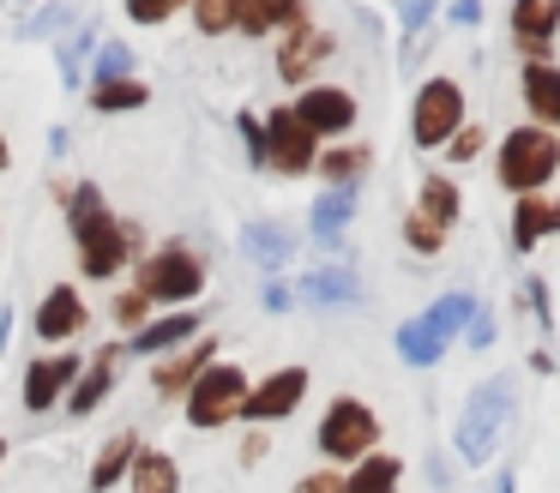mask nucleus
Here are the masks:
<instances>
[{
    "label": "nucleus",
    "mask_w": 560,
    "mask_h": 493,
    "mask_svg": "<svg viewBox=\"0 0 560 493\" xmlns=\"http://www.w3.org/2000/svg\"><path fill=\"white\" fill-rule=\"evenodd\" d=\"M555 19H560V0H518V7H512V36H518L524 48H548Z\"/></svg>",
    "instance_id": "25"
},
{
    "label": "nucleus",
    "mask_w": 560,
    "mask_h": 493,
    "mask_svg": "<svg viewBox=\"0 0 560 493\" xmlns=\"http://www.w3.org/2000/svg\"><path fill=\"white\" fill-rule=\"evenodd\" d=\"M187 0H127V19H139V24H163V19H175Z\"/></svg>",
    "instance_id": "34"
},
{
    "label": "nucleus",
    "mask_w": 560,
    "mask_h": 493,
    "mask_svg": "<svg viewBox=\"0 0 560 493\" xmlns=\"http://www.w3.org/2000/svg\"><path fill=\"white\" fill-rule=\"evenodd\" d=\"M314 445H319V457H331V469L355 463V457L380 451V415L362 403V397H331V409L319 415Z\"/></svg>",
    "instance_id": "4"
},
{
    "label": "nucleus",
    "mask_w": 560,
    "mask_h": 493,
    "mask_svg": "<svg viewBox=\"0 0 560 493\" xmlns=\"http://www.w3.org/2000/svg\"><path fill=\"white\" fill-rule=\"evenodd\" d=\"M127 493H182V469H175V457L139 445L133 469H127Z\"/></svg>",
    "instance_id": "21"
},
{
    "label": "nucleus",
    "mask_w": 560,
    "mask_h": 493,
    "mask_svg": "<svg viewBox=\"0 0 560 493\" xmlns=\"http://www.w3.org/2000/svg\"><path fill=\"white\" fill-rule=\"evenodd\" d=\"M434 7H440V0H398V12H404V36H422V31H428V19H434Z\"/></svg>",
    "instance_id": "37"
},
{
    "label": "nucleus",
    "mask_w": 560,
    "mask_h": 493,
    "mask_svg": "<svg viewBox=\"0 0 560 493\" xmlns=\"http://www.w3.org/2000/svg\"><path fill=\"white\" fill-rule=\"evenodd\" d=\"M500 493H512V469H506V476H500Z\"/></svg>",
    "instance_id": "45"
},
{
    "label": "nucleus",
    "mask_w": 560,
    "mask_h": 493,
    "mask_svg": "<svg viewBox=\"0 0 560 493\" xmlns=\"http://www.w3.org/2000/svg\"><path fill=\"white\" fill-rule=\"evenodd\" d=\"M211 361H218V343H211V337H199L194 349H170V355L151 367V385H158L163 397H187V385H194Z\"/></svg>",
    "instance_id": "14"
},
{
    "label": "nucleus",
    "mask_w": 560,
    "mask_h": 493,
    "mask_svg": "<svg viewBox=\"0 0 560 493\" xmlns=\"http://www.w3.org/2000/svg\"><path fill=\"white\" fill-rule=\"evenodd\" d=\"M295 120H302L314 139H343L355 127V96L343 84H307L295 96Z\"/></svg>",
    "instance_id": "10"
},
{
    "label": "nucleus",
    "mask_w": 560,
    "mask_h": 493,
    "mask_svg": "<svg viewBox=\"0 0 560 493\" xmlns=\"http://www.w3.org/2000/svg\"><path fill=\"white\" fill-rule=\"evenodd\" d=\"M0 463H7V439H0Z\"/></svg>",
    "instance_id": "46"
},
{
    "label": "nucleus",
    "mask_w": 560,
    "mask_h": 493,
    "mask_svg": "<svg viewBox=\"0 0 560 493\" xmlns=\"http://www.w3.org/2000/svg\"><path fill=\"white\" fill-rule=\"evenodd\" d=\"M67 223H73V240H79V271L85 277H115L127 259H133V247H127V223L121 216H109V204H103L97 180H85V187H67Z\"/></svg>",
    "instance_id": "1"
},
{
    "label": "nucleus",
    "mask_w": 560,
    "mask_h": 493,
    "mask_svg": "<svg viewBox=\"0 0 560 493\" xmlns=\"http://www.w3.org/2000/svg\"><path fill=\"white\" fill-rule=\"evenodd\" d=\"M290 301H295V289H283V283H266V307H271V313H283Z\"/></svg>",
    "instance_id": "41"
},
{
    "label": "nucleus",
    "mask_w": 560,
    "mask_h": 493,
    "mask_svg": "<svg viewBox=\"0 0 560 493\" xmlns=\"http://www.w3.org/2000/svg\"><path fill=\"white\" fill-rule=\"evenodd\" d=\"M7 168H13V144L0 139V175H7Z\"/></svg>",
    "instance_id": "44"
},
{
    "label": "nucleus",
    "mask_w": 560,
    "mask_h": 493,
    "mask_svg": "<svg viewBox=\"0 0 560 493\" xmlns=\"http://www.w3.org/2000/svg\"><path fill=\"white\" fill-rule=\"evenodd\" d=\"M194 337H199V313H163V319L139 325L127 349H133V355H170V349L194 343Z\"/></svg>",
    "instance_id": "18"
},
{
    "label": "nucleus",
    "mask_w": 560,
    "mask_h": 493,
    "mask_svg": "<svg viewBox=\"0 0 560 493\" xmlns=\"http://www.w3.org/2000/svg\"><path fill=\"white\" fill-rule=\"evenodd\" d=\"M85 295H79L73 283H55L49 295H43V307H37V337L43 343H67V337H79L85 331Z\"/></svg>",
    "instance_id": "12"
},
{
    "label": "nucleus",
    "mask_w": 560,
    "mask_h": 493,
    "mask_svg": "<svg viewBox=\"0 0 560 493\" xmlns=\"http://www.w3.org/2000/svg\"><path fill=\"white\" fill-rule=\"evenodd\" d=\"M518 91H524V108H530L536 127L560 132V67H548V60H524Z\"/></svg>",
    "instance_id": "15"
},
{
    "label": "nucleus",
    "mask_w": 560,
    "mask_h": 493,
    "mask_svg": "<svg viewBox=\"0 0 560 493\" xmlns=\"http://www.w3.org/2000/svg\"><path fill=\"white\" fill-rule=\"evenodd\" d=\"M103 79H133V48L127 43H103L97 48V84Z\"/></svg>",
    "instance_id": "31"
},
{
    "label": "nucleus",
    "mask_w": 560,
    "mask_h": 493,
    "mask_svg": "<svg viewBox=\"0 0 560 493\" xmlns=\"http://www.w3.org/2000/svg\"><path fill=\"white\" fill-rule=\"evenodd\" d=\"M145 84L139 79H103V84H91V103L103 108V115H121V108H145Z\"/></svg>",
    "instance_id": "30"
},
{
    "label": "nucleus",
    "mask_w": 560,
    "mask_h": 493,
    "mask_svg": "<svg viewBox=\"0 0 560 493\" xmlns=\"http://www.w3.org/2000/svg\"><path fill=\"white\" fill-rule=\"evenodd\" d=\"M67 19H73L67 7H49V12H37V19H31V36H43V31H61Z\"/></svg>",
    "instance_id": "39"
},
{
    "label": "nucleus",
    "mask_w": 560,
    "mask_h": 493,
    "mask_svg": "<svg viewBox=\"0 0 560 493\" xmlns=\"http://www.w3.org/2000/svg\"><path fill=\"white\" fill-rule=\"evenodd\" d=\"M133 289L151 301V307H187V301L206 289V265H199V253L187 247H158L151 259L133 265Z\"/></svg>",
    "instance_id": "5"
},
{
    "label": "nucleus",
    "mask_w": 560,
    "mask_h": 493,
    "mask_svg": "<svg viewBox=\"0 0 560 493\" xmlns=\"http://www.w3.org/2000/svg\"><path fill=\"white\" fill-rule=\"evenodd\" d=\"M398 481H404V457L392 451H368L343 469V493H398Z\"/></svg>",
    "instance_id": "20"
},
{
    "label": "nucleus",
    "mask_w": 560,
    "mask_h": 493,
    "mask_svg": "<svg viewBox=\"0 0 560 493\" xmlns=\"http://www.w3.org/2000/svg\"><path fill=\"white\" fill-rule=\"evenodd\" d=\"M404 240H410V247L416 253H440V247H446V235H440V228L434 223H428V216H404Z\"/></svg>",
    "instance_id": "33"
},
{
    "label": "nucleus",
    "mask_w": 560,
    "mask_h": 493,
    "mask_svg": "<svg viewBox=\"0 0 560 493\" xmlns=\"http://www.w3.org/2000/svg\"><path fill=\"white\" fill-rule=\"evenodd\" d=\"M482 19V0H452V24H476Z\"/></svg>",
    "instance_id": "40"
},
{
    "label": "nucleus",
    "mask_w": 560,
    "mask_h": 493,
    "mask_svg": "<svg viewBox=\"0 0 560 493\" xmlns=\"http://www.w3.org/2000/svg\"><path fill=\"white\" fill-rule=\"evenodd\" d=\"M133 451H139V433H115V439L109 445H103V451H97V463H91V493H109V488H121V481H127V469H133Z\"/></svg>",
    "instance_id": "23"
},
{
    "label": "nucleus",
    "mask_w": 560,
    "mask_h": 493,
    "mask_svg": "<svg viewBox=\"0 0 560 493\" xmlns=\"http://www.w3.org/2000/svg\"><path fill=\"white\" fill-rule=\"evenodd\" d=\"M416 216H428V223L446 235V228L458 223V180H452V175H428L422 180V199H416Z\"/></svg>",
    "instance_id": "26"
},
{
    "label": "nucleus",
    "mask_w": 560,
    "mask_h": 493,
    "mask_svg": "<svg viewBox=\"0 0 560 493\" xmlns=\"http://www.w3.org/2000/svg\"><path fill=\"white\" fill-rule=\"evenodd\" d=\"M79 373H85V355H43V361H31V367H25V409H31V415L61 409Z\"/></svg>",
    "instance_id": "11"
},
{
    "label": "nucleus",
    "mask_w": 560,
    "mask_h": 493,
    "mask_svg": "<svg viewBox=\"0 0 560 493\" xmlns=\"http://www.w3.org/2000/svg\"><path fill=\"white\" fill-rule=\"evenodd\" d=\"M302 295L307 301H343V307H355L362 301V277H355V265H314L307 271V283H302Z\"/></svg>",
    "instance_id": "22"
},
{
    "label": "nucleus",
    "mask_w": 560,
    "mask_h": 493,
    "mask_svg": "<svg viewBox=\"0 0 560 493\" xmlns=\"http://www.w3.org/2000/svg\"><path fill=\"white\" fill-rule=\"evenodd\" d=\"M512 403H518V379H512V373H494V379L470 397V415L458 421V457L464 463H488V457H494L500 433H506V421H512Z\"/></svg>",
    "instance_id": "3"
},
{
    "label": "nucleus",
    "mask_w": 560,
    "mask_h": 493,
    "mask_svg": "<svg viewBox=\"0 0 560 493\" xmlns=\"http://www.w3.org/2000/svg\"><path fill=\"white\" fill-rule=\"evenodd\" d=\"M295 493H343V469H307L302 481H295Z\"/></svg>",
    "instance_id": "36"
},
{
    "label": "nucleus",
    "mask_w": 560,
    "mask_h": 493,
    "mask_svg": "<svg viewBox=\"0 0 560 493\" xmlns=\"http://www.w3.org/2000/svg\"><path fill=\"white\" fill-rule=\"evenodd\" d=\"M314 168L326 175V187H355L362 168H368V151H362V144H331V151L314 156Z\"/></svg>",
    "instance_id": "28"
},
{
    "label": "nucleus",
    "mask_w": 560,
    "mask_h": 493,
    "mask_svg": "<svg viewBox=\"0 0 560 493\" xmlns=\"http://www.w3.org/2000/svg\"><path fill=\"white\" fill-rule=\"evenodd\" d=\"M121 355L127 349H97V355L85 361V373H79L73 391H67V415H91V409L115 391V379H121Z\"/></svg>",
    "instance_id": "13"
},
{
    "label": "nucleus",
    "mask_w": 560,
    "mask_h": 493,
    "mask_svg": "<svg viewBox=\"0 0 560 493\" xmlns=\"http://www.w3.org/2000/svg\"><path fill=\"white\" fill-rule=\"evenodd\" d=\"M302 397H307V367H278V373H266L259 385H247L242 415H235V421H254V427H266V421L295 415V409H302Z\"/></svg>",
    "instance_id": "8"
},
{
    "label": "nucleus",
    "mask_w": 560,
    "mask_h": 493,
    "mask_svg": "<svg viewBox=\"0 0 560 493\" xmlns=\"http://www.w3.org/2000/svg\"><path fill=\"white\" fill-rule=\"evenodd\" d=\"M446 349H452V343H440V337L428 331V325H422V313H416L410 325H398V355L410 361V367H434V361L446 355Z\"/></svg>",
    "instance_id": "29"
},
{
    "label": "nucleus",
    "mask_w": 560,
    "mask_h": 493,
    "mask_svg": "<svg viewBox=\"0 0 560 493\" xmlns=\"http://www.w3.org/2000/svg\"><path fill=\"white\" fill-rule=\"evenodd\" d=\"M266 457V433H247V445H242V463H259Z\"/></svg>",
    "instance_id": "42"
},
{
    "label": "nucleus",
    "mask_w": 560,
    "mask_h": 493,
    "mask_svg": "<svg viewBox=\"0 0 560 493\" xmlns=\"http://www.w3.org/2000/svg\"><path fill=\"white\" fill-rule=\"evenodd\" d=\"M350 211H355V187H326L314 199V240L319 247H338V235L350 228Z\"/></svg>",
    "instance_id": "24"
},
{
    "label": "nucleus",
    "mask_w": 560,
    "mask_h": 493,
    "mask_svg": "<svg viewBox=\"0 0 560 493\" xmlns=\"http://www.w3.org/2000/svg\"><path fill=\"white\" fill-rule=\"evenodd\" d=\"M464 337H470L476 349H488V343H494V319H488V313H476V319L464 325Z\"/></svg>",
    "instance_id": "38"
},
{
    "label": "nucleus",
    "mask_w": 560,
    "mask_h": 493,
    "mask_svg": "<svg viewBox=\"0 0 560 493\" xmlns=\"http://www.w3.org/2000/svg\"><path fill=\"white\" fill-rule=\"evenodd\" d=\"M115 325H121V331H139V325H151V301L139 295V289H127V295H115Z\"/></svg>",
    "instance_id": "32"
},
{
    "label": "nucleus",
    "mask_w": 560,
    "mask_h": 493,
    "mask_svg": "<svg viewBox=\"0 0 560 493\" xmlns=\"http://www.w3.org/2000/svg\"><path fill=\"white\" fill-rule=\"evenodd\" d=\"M458 127H464V91L452 79H428L422 91H416L410 139L422 144V151H440V144H446Z\"/></svg>",
    "instance_id": "7"
},
{
    "label": "nucleus",
    "mask_w": 560,
    "mask_h": 493,
    "mask_svg": "<svg viewBox=\"0 0 560 493\" xmlns=\"http://www.w3.org/2000/svg\"><path fill=\"white\" fill-rule=\"evenodd\" d=\"M548 235H560V199H542V192H524L518 204H512V247L530 253L542 247Z\"/></svg>",
    "instance_id": "16"
},
{
    "label": "nucleus",
    "mask_w": 560,
    "mask_h": 493,
    "mask_svg": "<svg viewBox=\"0 0 560 493\" xmlns=\"http://www.w3.org/2000/svg\"><path fill=\"white\" fill-rule=\"evenodd\" d=\"M242 397H247V373L235 367V361H211V367L187 385L182 415H187V427H206V433L230 427V421L242 415Z\"/></svg>",
    "instance_id": "6"
},
{
    "label": "nucleus",
    "mask_w": 560,
    "mask_h": 493,
    "mask_svg": "<svg viewBox=\"0 0 560 493\" xmlns=\"http://www.w3.org/2000/svg\"><path fill=\"white\" fill-rule=\"evenodd\" d=\"M446 156H452V163H470V156H482V127H470V120H464V127L446 139Z\"/></svg>",
    "instance_id": "35"
},
{
    "label": "nucleus",
    "mask_w": 560,
    "mask_h": 493,
    "mask_svg": "<svg viewBox=\"0 0 560 493\" xmlns=\"http://www.w3.org/2000/svg\"><path fill=\"white\" fill-rule=\"evenodd\" d=\"M7 337H13V307H0V349H7Z\"/></svg>",
    "instance_id": "43"
},
{
    "label": "nucleus",
    "mask_w": 560,
    "mask_h": 493,
    "mask_svg": "<svg viewBox=\"0 0 560 493\" xmlns=\"http://www.w3.org/2000/svg\"><path fill=\"white\" fill-rule=\"evenodd\" d=\"M242 253L259 271H283L295 259V235L283 223H271V216H254V223H242Z\"/></svg>",
    "instance_id": "17"
},
{
    "label": "nucleus",
    "mask_w": 560,
    "mask_h": 493,
    "mask_svg": "<svg viewBox=\"0 0 560 493\" xmlns=\"http://www.w3.org/2000/svg\"><path fill=\"white\" fill-rule=\"evenodd\" d=\"M470 319H476V301L464 295V289H452V295H440L434 307L422 313V325H428V331L440 337V343H452V337H458V331H464V325H470Z\"/></svg>",
    "instance_id": "27"
},
{
    "label": "nucleus",
    "mask_w": 560,
    "mask_h": 493,
    "mask_svg": "<svg viewBox=\"0 0 560 493\" xmlns=\"http://www.w3.org/2000/svg\"><path fill=\"white\" fill-rule=\"evenodd\" d=\"M560 168V139L548 127H512L506 139H500V156H494V180L512 192V199H524V192H542L548 180H555Z\"/></svg>",
    "instance_id": "2"
},
{
    "label": "nucleus",
    "mask_w": 560,
    "mask_h": 493,
    "mask_svg": "<svg viewBox=\"0 0 560 493\" xmlns=\"http://www.w3.org/2000/svg\"><path fill=\"white\" fill-rule=\"evenodd\" d=\"M314 156H319V139L295 120V108L266 115V168H278V175H307Z\"/></svg>",
    "instance_id": "9"
},
{
    "label": "nucleus",
    "mask_w": 560,
    "mask_h": 493,
    "mask_svg": "<svg viewBox=\"0 0 560 493\" xmlns=\"http://www.w3.org/2000/svg\"><path fill=\"white\" fill-rule=\"evenodd\" d=\"M326 55H331V31L295 24V31L283 36V48H278V72H283V79H307V72H314Z\"/></svg>",
    "instance_id": "19"
}]
</instances>
